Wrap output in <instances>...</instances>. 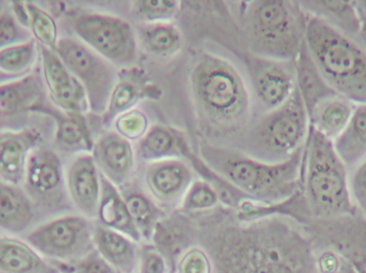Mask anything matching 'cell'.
I'll use <instances>...</instances> for the list:
<instances>
[{"instance_id": "cell-1", "label": "cell", "mask_w": 366, "mask_h": 273, "mask_svg": "<svg viewBox=\"0 0 366 273\" xmlns=\"http://www.w3.org/2000/svg\"><path fill=\"white\" fill-rule=\"evenodd\" d=\"M197 227L211 273H305L307 239L275 217L253 221L210 218Z\"/></svg>"}, {"instance_id": "cell-2", "label": "cell", "mask_w": 366, "mask_h": 273, "mask_svg": "<svg viewBox=\"0 0 366 273\" xmlns=\"http://www.w3.org/2000/svg\"><path fill=\"white\" fill-rule=\"evenodd\" d=\"M189 91L200 128L211 138L230 139L249 128L252 94L237 66L210 51L196 56Z\"/></svg>"}, {"instance_id": "cell-3", "label": "cell", "mask_w": 366, "mask_h": 273, "mask_svg": "<svg viewBox=\"0 0 366 273\" xmlns=\"http://www.w3.org/2000/svg\"><path fill=\"white\" fill-rule=\"evenodd\" d=\"M303 154L305 148L283 163H264L234 148L207 142L200 146L199 157L249 199L277 204L302 189Z\"/></svg>"}, {"instance_id": "cell-4", "label": "cell", "mask_w": 366, "mask_h": 273, "mask_svg": "<svg viewBox=\"0 0 366 273\" xmlns=\"http://www.w3.org/2000/svg\"><path fill=\"white\" fill-rule=\"evenodd\" d=\"M309 14L298 1L255 0L244 4L242 32L251 55L295 61L305 42Z\"/></svg>"}, {"instance_id": "cell-5", "label": "cell", "mask_w": 366, "mask_h": 273, "mask_svg": "<svg viewBox=\"0 0 366 273\" xmlns=\"http://www.w3.org/2000/svg\"><path fill=\"white\" fill-rule=\"evenodd\" d=\"M302 192L310 215L318 218L350 216L356 212L350 190V170L333 142L310 126L305 145Z\"/></svg>"}, {"instance_id": "cell-6", "label": "cell", "mask_w": 366, "mask_h": 273, "mask_svg": "<svg viewBox=\"0 0 366 273\" xmlns=\"http://www.w3.org/2000/svg\"><path fill=\"white\" fill-rule=\"evenodd\" d=\"M305 44L329 86L354 104L366 105L365 47L311 15Z\"/></svg>"}, {"instance_id": "cell-7", "label": "cell", "mask_w": 366, "mask_h": 273, "mask_svg": "<svg viewBox=\"0 0 366 273\" xmlns=\"http://www.w3.org/2000/svg\"><path fill=\"white\" fill-rule=\"evenodd\" d=\"M309 132V113L296 89L285 104L249 126L243 135L244 154L264 163H283L305 148Z\"/></svg>"}, {"instance_id": "cell-8", "label": "cell", "mask_w": 366, "mask_h": 273, "mask_svg": "<svg viewBox=\"0 0 366 273\" xmlns=\"http://www.w3.org/2000/svg\"><path fill=\"white\" fill-rule=\"evenodd\" d=\"M76 38L116 68L134 66L139 56L135 28L115 15L81 12L72 19Z\"/></svg>"}, {"instance_id": "cell-9", "label": "cell", "mask_w": 366, "mask_h": 273, "mask_svg": "<svg viewBox=\"0 0 366 273\" xmlns=\"http://www.w3.org/2000/svg\"><path fill=\"white\" fill-rule=\"evenodd\" d=\"M66 68L83 86L89 113L104 115L119 70L79 38L62 36L55 49Z\"/></svg>"}, {"instance_id": "cell-10", "label": "cell", "mask_w": 366, "mask_h": 273, "mask_svg": "<svg viewBox=\"0 0 366 273\" xmlns=\"http://www.w3.org/2000/svg\"><path fill=\"white\" fill-rule=\"evenodd\" d=\"M94 225L81 215H66L39 225L26 242L39 254L56 261H79L94 250Z\"/></svg>"}, {"instance_id": "cell-11", "label": "cell", "mask_w": 366, "mask_h": 273, "mask_svg": "<svg viewBox=\"0 0 366 273\" xmlns=\"http://www.w3.org/2000/svg\"><path fill=\"white\" fill-rule=\"evenodd\" d=\"M21 186L34 205L49 210L62 207L69 195L66 171L57 153L43 145L34 148L28 158Z\"/></svg>"}, {"instance_id": "cell-12", "label": "cell", "mask_w": 366, "mask_h": 273, "mask_svg": "<svg viewBox=\"0 0 366 273\" xmlns=\"http://www.w3.org/2000/svg\"><path fill=\"white\" fill-rule=\"evenodd\" d=\"M251 94L264 113L285 104L296 91L294 61H279L251 55L244 58Z\"/></svg>"}, {"instance_id": "cell-13", "label": "cell", "mask_w": 366, "mask_h": 273, "mask_svg": "<svg viewBox=\"0 0 366 273\" xmlns=\"http://www.w3.org/2000/svg\"><path fill=\"white\" fill-rule=\"evenodd\" d=\"M42 77L51 104L66 113H89L87 96L79 81L71 74L55 51L39 45Z\"/></svg>"}, {"instance_id": "cell-14", "label": "cell", "mask_w": 366, "mask_h": 273, "mask_svg": "<svg viewBox=\"0 0 366 273\" xmlns=\"http://www.w3.org/2000/svg\"><path fill=\"white\" fill-rule=\"evenodd\" d=\"M194 173L191 165L183 158L154 161L146 165V187L159 203L171 205L182 201L196 180Z\"/></svg>"}, {"instance_id": "cell-15", "label": "cell", "mask_w": 366, "mask_h": 273, "mask_svg": "<svg viewBox=\"0 0 366 273\" xmlns=\"http://www.w3.org/2000/svg\"><path fill=\"white\" fill-rule=\"evenodd\" d=\"M66 190L73 205L88 219L98 218L101 172L92 153L79 154L66 171Z\"/></svg>"}, {"instance_id": "cell-16", "label": "cell", "mask_w": 366, "mask_h": 273, "mask_svg": "<svg viewBox=\"0 0 366 273\" xmlns=\"http://www.w3.org/2000/svg\"><path fill=\"white\" fill-rule=\"evenodd\" d=\"M92 155L101 174L118 188L130 182L137 157L132 142L109 130L94 141Z\"/></svg>"}, {"instance_id": "cell-17", "label": "cell", "mask_w": 366, "mask_h": 273, "mask_svg": "<svg viewBox=\"0 0 366 273\" xmlns=\"http://www.w3.org/2000/svg\"><path fill=\"white\" fill-rule=\"evenodd\" d=\"M46 91L42 75L36 72L0 83L1 120L12 121L25 118L29 113H36L46 103Z\"/></svg>"}, {"instance_id": "cell-18", "label": "cell", "mask_w": 366, "mask_h": 273, "mask_svg": "<svg viewBox=\"0 0 366 273\" xmlns=\"http://www.w3.org/2000/svg\"><path fill=\"white\" fill-rule=\"evenodd\" d=\"M161 96V90L150 81L143 70L137 66L122 68L102 115L103 124L109 126L118 115L135 108L141 101L159 100Z\"/></svg>"}, {"instance_id": "cell-19", "label": "cell", "mask_w": 366, "mask_h": 273, "mask_svg": "<svg viewBox=\"0 0 366 273\" xmlns=\"http://www.w3.org/2000/svg\"><path fill=\"white\" fill-rule=\"evenodd\" d=\"M42 135L34 128L0 133V178L21 186L28 158L41 145Z\"/></svg>"}, {"instance_id": "cell-20", "label": "cell", "mask_w": 366, "mask_h": 273, "mask_svg": "<svg viewBox=\"0 0 366 273\" xmlns=\"http://www.w3.org/2000/svg\"><path fill=\"white\" fill-rule=\"evenodd\" d=\"M36 113H44L55 123V142L64 152L92 153L94 140L85 115L66 113L53 104L44 103Z\"/></svg>"}, {"instance_id": "cell-21", "label": "cell", "mask_w": 366, "mask_h": 273, "mask_svg": "<svg viewBox=\"0 0 366 273\" xmlns=\"http://www.w3.org/2000/svg\"><path fill=\"white\" fill-rule=\"evenodd\" d=\"M92 239L94 250L109 265L122 273L134 272L139 259L137 242L101 225H94Z\"/></svg>"}, {"instance_id": "cell-22", "label": "cell", "mask_w": 366, "mask_h": 273, "mask_svg": "<svg viewBox=\"0 0 366 273\" xmlns=\"http://www.w3.org/2000/svg\"><path fill=\"white\" fill-rule=\"evenodd\" d=\"M294 63L297 90L309 115L318 104L331 96H337L322 76L305 42Z\"/></svg>"}, {"instance_id": "cell-23", "label": "cell", "mask_w": 366, "mask_h": 273, "mask_svg": "<svg viewBox=\"0 0 366 273\" xmlns=\"http://www.w3.org/2000/svg\"><path fill=\"white\" fill-rule=\"evenodd\" d=\"M299 4L307 14L322 19L342 34L359 42L362 21L356 1L307 0L299 1Z\"/></svg>"}, {"instance_id": "cell-24", "label": "cell", "mask_w": 366, "mask_h": 273, "mask_svg": "<svg viewBox=\"0 0 366 273\" xmlns=\"http://www.w3.org/2000/svg\"><path fill=\"white\" fill-rule=\"evenodd\" d=\"M34 218V205L23 187L0 180V229L24 233Z\"/></svg>"}, {"instance_id": "cell-25", "label": "cell", "mask_w": 366, "mask_h": 273, "mask_svg": "<svg viewBox=\"0 0 366 273\" xmlns=\"http://www.w3.org/2000/svg\"><path fill=\"white\" fill-rule=\"evenodd\" d=\"M98 219L100 225L128 236L134 242L142 239L133 223L119 188L101 174V199Z\"/></svg>"}, {"instance_id": "cell-26", "label": "cell", "mask_w": 366, "mask_h": 273, "mask_svg": "<svg viewBox=\"0 0 366 273\" xmlns=\"http://www.w3.org/2000/svg\"><path fill=\"white\" fill-rule=\"evenodd\" d=\"M139 46L150 56L169 59L182 51L184 36L174 21L139 24L135 28Z\"/></svg>"}, {"instance_id": "cell-27", "label": "cell", "mask_w": 366, "mask_h": 273, "mask_svg": "<svg viewBox=\"0 0 366 273\" xmlns=\"http://www.w3.org/2000/svg\"><path fill=\"white\" fill-rule=\"evenodd\" d=\"M0 273H61L27 242L0 237Z\"/></svg>"}, {"instance_id": "cell-28", "label": "cell", "mask_w": 366, "mask_h": 273, "mask_svg": "<svg viewBox=\"0 0 366 273\" xmlns=\"http://www.w3.org/2000/svg\"><path fill=\"white\" fill-rule=\"evenodd\" d=\"M197 238V229L184 215L176 214L159 221L152 234L154 247L165 259H174Z\"/></svg>"}, {"instance_id": "cell-29", "label": "cell", "mask_w": 366, "mask_h": 273, "mask_svg": "<svg viewBox=\"0 0 366 273\" xmlns=\"http://www.w3.org/2000/svg\"><path fill=\"white\" fill-rule=\"evenodd\" d=\"M355 107L356 104L339 94L331 96L310 113V126L333 142L350 123Z\"/></svg>"}, {"instance_id": "cell-30", "label": "cell", "mask_w": 366, "mask_h": 273, "mask_svg": "<svg viewBox=\"0 0 366 273\" xmlns=\"http://www.w3.org/2000/svg\"><path fill=\"white\" fill-rule=\"evenodd\" d=\"M185 137L182 132L169 126H150L145 136L137 142V156L145 163L182 158V148Z\"/></svg>"}, {"instance_id": "cell-31", "label": "cell", "mask_w": 366, "mask_h": 273, "mask_svg": "<svg viewBox=\"0 0 366 273\" xmlns=\"http://www.w3.org/2000/svg\"><path fill=\"white\" fill-rule=\"evenodd\" d=\"M335 152L350 171L366 159V105H356L350 123L333 141Z\"/></svg>"}, {"instance_id": "cell-32", "label": "cell", "mask_w": 366, "mask_h": 273, "mask_svg": "<svg viewBox=\"0 0 366 273\" xmlns=\"http://www.w3.org/2000/svg\"><path fill=\"white\" fill-rule=\"evenodd\" d=\"M122 197L126 202L127 207L130 212L133 223L137 227L139 235L145 239H152V234L159 221L161 220L160 212L156 204L152 203L150 197L145 193L142 192L139 189L124 185L122 187Z\"/></svg>"}, {"instance_id": "cell-33", "label": "cell", "mask_w": 366, "mask_h": 273, "mask_svg": "<svg viewBox=\"0 0 366 273\" xmlns=\"http://www.w3.org/2000/svg\"><path fill=\"white\" fill-rule=\"evenodd\" d=\"M40 55L39 44L34 38L0 51V72L9 76L21 77L31 72Z\"/></svg>"}, {"instance_id": "cell-34", "label": "cell", "mask_w": 366, "mask_h": 273, "mask_svg": "<svg viewBox=\"0 0 366 273\" xmlns=\"http://www.w3.org/2000/svg\"><path fill=\"white\" fill-rule=\"evenodd\" d=\"M182 2L176 0H137L131 2V14L139 24L167 23L179 16Z\"/></svg>"}, {"instance_id": "cell-35", "label": "cell", "mask_w": 366, "mask_h": 273, "mask_svg": "<svg viewBox=\"0 0 366 273\" xmlns=\"http://www.w3.org/2000/svg\"><path fill=\"white\" fill-rule=\"evenodd\" d=\"M24 8L27 15V27L31 29L32 38L39 45L55 51L59 40L55 19L36 4L24 2Z\"/></svg>"}, {"instance_id": "cell-36", "label": "cell", "mask_w": 366, "mask_h": 273, "mask_svg": "<svg viewBox=\"0 0 366 273\" xmlns=\"http://www.w3.org/2000/svg\"><path fill=\"white\" fill-rule=\"evenodd\" d=\"M219 203L214 189L204 180L196 178L185 192L182 206L183 212H198L212 210Z\"/></svg>"}, {"instance_id": "cell-37", "label": "cell", "mask_w": 366, "mask_h": 273, "mask_svg": "<svg viewBox=\"0 0 366 273\" xmlns=\"http://www.w3.org/2000/svg\"><path fill=\"white\" fill-rule=\"evenodd\" d=\"M113 125L117 134L130 142H139L150 128L147 115L137 108L118 115Z\"/></svg>"}, {"instance_id": "cell-38", "label": "cell", "mask_w": 366, "mask_h": 273, "mask_svg": "<svg viewBox=\"0 0 366 273\" xmlns=\"http://www.w3.org/2000/svg\"><path fill=\"white\" fill-rule=\"evenodd\" d=\"M32 38L31 32L19 21L15 14H0V51Z\"/></svg>"}, {"instance_id": "cell-39", "label": "cell", "mask_w": 366, "mask_h": 273, "mask_svg": "<svg viewBox=\"0 0 366 273\" xmlns=\"http://www.w3.org/2000/svg\"><path fill=\"white\" fill-rule=\"evenodd\" d=\"M350 190L355 206L366 217V159L350 172Z\"/></svg>"}, {"instance_id": "cell-40", "label": "cell", "mask_w": 366, "mask_h": 273, "mask_svg": "<svg viewBox=\"0 0 366 273\" xmlns=\"http://www.w3.org/2000/svg\"><path fill=\"white\" fill-rule=\"evenodd\" d=\"M178 273H211L208 255L202 248H192L183 254Z\"/></svg>"}, {"instance_id": "cell-41", "label": "cell", "mask_w": 366, "mask_h": 273, "mask_svg": "<svg viewBox=\"0 0 366 273\" xmlns=\"http://www.w3.org/2000/svg\"><path fill=\"white\" fill-rule=\"evenodd\" d=\"M139 273H167V259L156 247H144L139 250Z\"/></svg>"}, {"instance_id": "cell-42", "label": "cell", "mask_w": 366, "mask_h": 273, "mask_svg": "<svg viewBox=\"0 0 366 273\" xmlns=\"http://www.w3.org/2000/svg\"><path fill=\"white\" fill-rule=\"evenodd\" d=\"M75 273H116V270L94 249L76 262Z\"/></svg>"}, {"instance_id": "cell-43", "label": "cell", "mask_w": 366, "mask_h": 273, "mask_svg": "<svg viewBox=\"0 0 366 273\" xmlns=\"http://www.w3.org/2000/svg\"><path fill=\"white\" fill-rule=\"evenodd\" d=\"M357 9H358L359 14H360L361 21H366V0H360L356 1Z\"/></svg>"}, {"instance_id": "cell-44", "label": "cell", "mask_w": 366, "mask_h": 273, "mask_svg": "<svg viewBox=\"0 0 366 273\" xmlns=\"http://www.w3.org/2000/svg\"><path fill=\"white\" fill-rule=\"evenodd\" d=\"M0 121H1V113H0Z\"/></svg>"}]
</instances>
